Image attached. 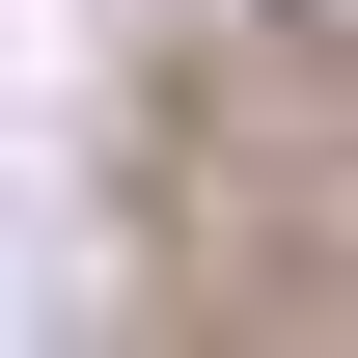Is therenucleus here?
I'll return each mask as SVG.
<instances>
[{
    "instance_id": "nucleus-1",
    "label": "nucleus",
    "mask_w": 358,
    "mask_h": 358,
    "mask_svg": "<svg viewBox=\"0 0 358 358\" xmlns=\"http://www.w3.org/2000/svg\"><path fill=\"white\" fill-rule=\"evenodd\" d=\"M358 55H331V0H221V28L166 55V303H221V331H358V248H331V193H358Z\"/></svg>"
}]
</instances>
